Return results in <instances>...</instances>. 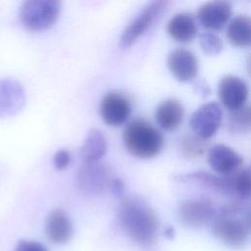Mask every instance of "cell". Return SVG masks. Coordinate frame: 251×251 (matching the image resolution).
Segmentation results:
<instances>
[{
    "instance_id": "15",
    "label": "cell",
    "mask_w": 251,
    "mask_h": 251,
    "mask_svg": "<svg viewBox=\"0 0 251 251\" xmlns=\"http://www.w3.org/2000/svg\"><path fill=\"white\" fill-rule=\"evenodd\" d=\"M45 231L52 242L64 244L73 236L74 227L72 220L64 210L55 209L47 217Z\"/></svg>"
},
{
    "instance_id": "4",
    "label": "cell",
    "mask_w": 251,
    "mask_h": 251,
    "mask_svg": "<svg viewBox=\"0 0 251 251\" xmlns=\"http://www.w3.org/2000/svg\"><path fill=\"white\" fill-rule=\"evenodd\" d=\"M61 11V2L57 0H28L20 9L23 25L31 31H41L51 27Z\"/></svg>"
},
{
    "instance_id": "1",
    "label": "cell",
    "mask_w": 251,
    "mask_h": 251,
    "mask_svg": "<svg viewBox=\"0 0 251 251\" xmlns=\"http://www.w3.org/2000/svg\"><path fill=\"white\" fill-rule=\"evenodd\" d=\"M119 221L126 235L139 245L149 247L156 241L158 221L150 206L136 197L123 199Z\"/></svg>"
},
{
    "instance_id": "24",
    "label": "cell",
    "mask_w": 251,
    "mask_h": 251,
    "mask_svg": "<svg viewBox=\"0 0 251 251\" xmlns=\"http://www.w3.org/2000/svg\"><path fill=\"white\" fill-rule=\"evenodd\" d=\"M14 251H48V249L40 242L34 240H20Z\"/></svg>"
},
{
    "instance_id": "18",
    "label": "cell",
    "mask_w": 251,
    "mask_h": 251,
    "mask_svg": "<svg viewBox=\"0 0 251 251\" xmlns=\"http://www.w3.org/2000/svg\"><path fill=\"white\" fill-rule=\"evenodd\" d=\"M108 149L107 138L103 131L91 128L87 132L80 147V156L84 164L99 162Z\"/></svg>"
},
{
    "instance_id": "26",
    "label": "cell",
    "mask_w": 251,
    "mask_h": 251,
    "mask_svg": "<svg viewBox=\"0 0 251 251\" xmlns=\"http://www.w3.org/2000/svg\"><path fill=\"white\" fill-rule=\"evenodd\" d=\"M109 188L111 189L112 193L117 197H123L125 191V184L121 178L113 177Z\"/></svg>"
},
{
    "instance_id": "6",
    "label": "cell",
    "mask_w": 251,
    "mask_h": 251,
    "mask_svg": "<svg viewBox=\"0 0 251 251\" xmlns=\"http://www.w3.org/2000/svg\"><path fill=\"white\" fill-rule=\"evenodd\" d=\"M113 179L110 168L103 163L84 164L76 174L77 188L84 195L95 196L109 188Z\"/></svg>"
},
{
    "instance_id": "11",
    "label": "cell",
    "mask_w": 251,
    "mask_h": 251,
    "mask_svg": "<svg viewBox=\"0 0 251 251\" xmlns=\"http://www.w3.org/2000/svg\"><path fill=\"white\" fill-rule=\"evenodd\" d=\"M218 94L226 108L236 110L244 106L248 97V86L239 76L226 75L219 82Z\"/></svg>"
},
{
    "instance_id": "3",
    "label": "cell",
    "mask_w": 251,
    "mask_h": 251,
    "mask_svg": "<svg viewBox=\"0 0 251 251\" xmlns=\"http://www.w3.org/2000/svg\"><path fill=\"white\" fill-rule=\"evenodd\" d=\"M123 142L131 155L140 159H151L162 151L164 137L149 122L137 119L125 127Z\"/></svg>"
},
{
    "instance_id": "16",
    "label": "cell",
    "mask_w": 251,
    "mask_h": 251,
    "mask_svg": "<svg viewBox=\"0 0 251 251\" xmlns=\"http://www.w3.org/2000/svg\"><path fill=\"white\" fill-rule=\"evenodd\" d=\"M184 116V107L180 101L170 98L162 101L155 110V120L165 130H173L178 127Z\"/></svg>"
},
{
    "instance_id": "8",
    "label": "cell",
    "mask_w": 251,
    "mask_h": 251,
    "mask_svg": "<svg viewBox=\"0 0 251 251\" xmlns=\"http://www.w3.org/2000/svg\"><path fill=\"white\" fill-rule=\"evenodd\" d=\"M217 215L214 204L206 198H190L178 208L180 221L187 226L200 227L213 221Z\"/></svg>"
},
{
    "instance_id": "20",
    "label": "cell",
    "mask_w": 251,
    "mask_h": 251,
    "mask_svg": "<svg viewBox=\"0 0 251 251\" xmlns=\"http://www.w3.org/2000/svg\"><path fill=\"white\" fill-rule=\"evenodd\" d=\"M230 196L240 200H248L250 197V170L248 167L237 170L228 175Z\"/></svg>"
},
{
    "instance_id": "25",
    "label": "cell",
    "mask_w": 251,
    "mask_h": 251,
    "mask_svg": "<svg viewBox=\"0 0 251 251\" xmlns=\"http://www.w3.org/2000/svg\"><path fill=\"white\" fill-rule=\"evenodd\" d=\"M54 166L57 170H64L66 169L71 163V154L68 150L61 149L57 151L53 158Z\"/></svg>"
},
{
    "instance_id": "19",
    "label": "cell",
    "mask_w": 251,
    "mask_h": 251,
    "mask_svg": "<svg viewBox=\"0 0 251 251\" xmlns=\"http://www.w3.org/2000/svg\"><path fill=\"white\" fill-rule=\"evenodd\" d=\"M226 36L231 45L247 47L251 43V20L246 15L234 17L228 24Z\"/></svg>"
},
{
    "instance_id": "21",
    "label": "cell",
    "mask_w": 251,
    "mask_h": 251,
    "mask_svg": "<svg viewBox=\"0 0 251 251\" xmlns=\"http://www.w3.org/2000/svg\"><path fill=\"white\" fill-rule=\"evenodd\" d=\"M251 115L250 108L243 106L236 110H232L228 117V129L233 133H247L250 130Z\"/></svg>"
},
{
    "instance_id": "27",
    "label": "cell",
    "mask_w": 251,
    "mask_h": 251,
    "mask_svg": "<svg viewBox=\"0 0 251 251\" xmlns=\"http://www.w3.org/2000/svg\"><path fill=\"white\" fill-rule=\"evenodd\" d=\"M165 235L168 237V238H173L174 237V235H175V229H174V227H172V226H168L167 228H166V230H165Z\"/></svg>"
},
{
    "instance_id": "12",
    "label": "cell",
    "mask_w": 251,
    "mask_h": 251,
    "mask_svg": "<svg viewBox=\"0 0 251 251\" xmlns=\"http://www.w3.org/2000/svg\"><path fill=\"white\" fill-rule=\"evenodd\" d=\"M168 68L171 74L181 82L193 79L198 73L199 64L196 56L185 48H176L168 56Z\"/></svg>"
},
{
    "instance_id": "22",
    "label": "cell",
    "mask_w": 251,
    "mask_h": 251,
    "mask_svg": "<svg viewBox=\"0 0 251 251\" xmlns=\"http://www.w3.org/2000/svg\"><path fill=\"white\" fill-rule=\"evenodd\" d=\"M196 135H187L181 140V150L188 158H197L204 154L207 149V143Z\"/></svg>"
},
{
    "instance_id": "9",
    "label": "cell",
    "mask_w": 251,
    "mask_h": 251,
    "mask_svg": "<svg viewBox=\"0 0 251 251\" xmlns=\"http://www.w3.org/2000/svg\"><path fill=\"white\" fill-rule=\"evenodd\" d=\"M99 112L105 124L119 126L127 121L131 113V103L125 94L119 91H110L102 98Z\"/></svg>"
},
{
    "instance_id": "2",
    "label": "cell",
    "mask_w": 251,
    "mask_h": 251,
    "mask_svg": "<svg viewBox=\"0 0 251 251\" xmlns=\"http://www.w3.org/2000/svg\"><path fill=\"white\" fill-rule=\"evenodd\" d=\"M250 230L249 208L240 202L223 206L213 220L212 231L223 243L230 247L246 244Z\"/></svg>"
},
{
    "instance_id": "17",
    "label": "cell",
    "mask_w": 251,
    "mask_h": 251,
    "mask_svg": "<svg viewBox=\"0 0 251 251\" xmlns=\"http://www.w3.org/2000/svg\"><path fill=\"white\" fill-rule=\"evenodd\" d=\"M167 30L170 36L177 42H190L197 34V24L193 15L177 13L168 22Z\"/></svg>"
},
{
    "instance_id": "7",
    "label": "cell",
    "mask_w": 251,
    "mask_h": 251,
    "mask_svg": "<svg viewBox=\"0 0 251 251\" xmlns=\"http://www.w3.org/2000/svg\"><path fill=\"white\" fill-rule=\"evenodd\" d=\"M223 120V111L217 102H208L200 106L190 117L189 126L196 136L202 139L212 137Z\"/></svg>"
},
{
    "instance_id": "10",
    "label": "cell",
    "mask_w": 251,
    "mask_h": 251,
    "mask_svg": "<svg viewBox=\"0 0 251 251\" xmlns=\"http://www.w3.org/2000/svg\"><path fill=\"white\" fill-rule=\"evenodd\" d=\"M25 101V91L19 81L12 78L0 79V119L19 114Z\"/></svg>"
},
{
    "instance_id": "23",
    "label": "cell",
    "mask_w": 251,
    "mask_h": 251,
    "mask_svg": "<svg viewBox=\"0 0 251 251\" xmlns=\"http://www.w3.org/2000/svg\"><path fill=\"white\" fill-rule=\"evenodd\" d=\"M201 49L208 55H218L223 50V41L216 33L204 31L199 34Z\"/></svg>"
},
{
    "instance_id": "13",
    "label": "cell",
    "mask_w": 251,
    "mask_h": 251,
    "mask_svg": "<svg viewBox=\"0 0 251 251\" xmlns=\"http://www.w3.org/2000/svg\"><path fill=\"white\" fill-rule=\"evenodd\" d=\"M208 163L215 173L221 176H228L239 170L243 159L229 146L216 144L209 149Z\"/></svg>"
},
{
    "instance_id": "14",
    "label": "cell",
    "mask_w": 251,
    "mask_h": 251,
    "mask_svg": "<svg viewBox=\"0 0 251 251\" xmlns=\"http://www.w3.org/2000/svg\"><path fill=\"white\" fill-rule=\"evenodd\" d=\"M231 15V6L226 1H210L203 4L197 18L200 24L211 30H219L227 23Z\"/></svg>"
},
{
    "instance_id": "5",
    "label": "cell",
    "mask_w": 251,
    "mask_h": 251,
    "mask_svg": "<svg viewBox=\"0 0 251 251\" xmlns=\"http://www.w3.org/2000/svg\"><path fill=\"white\" fill-rule=\"evenodd\" d=\"M168 5V1H152L145 5L122 32L121 47L128 48L131 46L154 25L156 20L166 11Z\"/></svg>"
}]
</instances>
